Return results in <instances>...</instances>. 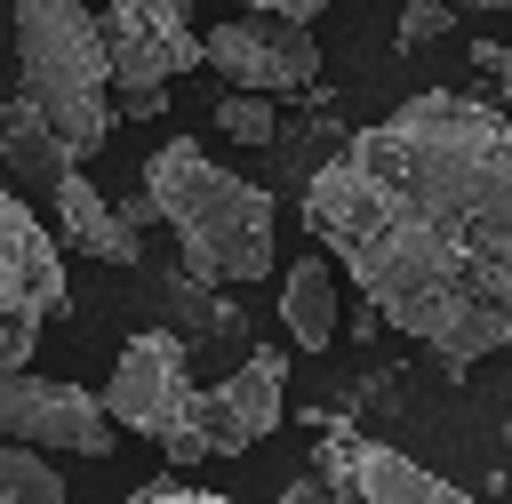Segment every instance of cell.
Returning <instances> with one entry per match:
<instances>
[{"label": "cell", "instance_id": "cell-1", "mask_svg": "<svg viewBox=\"0 0 512 504\" xmlns=\"http://www.w3.org/2000/svg\"><path fill=\"white\" fill-rule=\"evenodd\" d=\"M304 224L368 312L448 368L512 344V112L416 88L304 184Z\"/></svg>", "mask_w": 512, "mask_h": 504}, {"label": "cell", "instance_id": "cell-2", "mask_svg": "<svg viewBox=\"0 0 512 504\" xmlns=\"http://www.w3.org/2000/svg\"><path fill=\"white\" fill-rule=\"evenodd\" d=\"M144 192L160 208V224L176 232V256L192 280H264L272 272V232H280V208L272 192H256L248 176L216 168L192 136H168L152 160H144Z\"/></svg>", "mask_w": 512, "mask_h": 504}, {"label": "cell", "instance_id": "cell-3", "mask_svg": "<svg viewBox=\"0 0 512 504\" xmlns=\"http://www.w3.org/2000/svg\"><path fill=\"white\" fill-rule=\"evenodd\" d=\"M16 64H24V104L64 136L72 160H88L112 136V64L88 0H16Z\"/></svg>", "mask_w": 512, "mask_h": 504}, {"label": "cell", "instance_id": "cell-4", "mask_svg": "<svg viewBox=\"0 0 512 504\" xmlns=\"http://www.w3.org/2000/svg\"><path fill=\"white\" fill-rule=\"evenodd\" d=\"M104 32V64H112V112L128 120H152L168 112V80L200 64V32H192V8L184 0H112L96 16Z\"/></svg>", "mask_w": 512, "mask_h": 504}, {"label": "cell", "instance_id": "cell-5", "mask_svg": "<svg viewBox=\"0 0 512 504\" xmlns=\"http://www.w3.org/2000/svg\"><path fill=\"white\" fill-rule=\"evenodd\" d=\"M64 312H72V288H64L56 232L32 216L16 184H0V368H24L40 328Z\"/></svg>", "mask_w": 512, "mask_h": 504}, {"label": "cell", "instance_id": "cell-6", "mask_svg": "<svg viewBox=\"0 0 512 504\" xmlns=\"http://www.w3.org/2000/svg\"><path fill=\"white\" fill-rule=\"evenodd\" d=\"M288 408V352L256 344L216 392H192L184 400V424L160 440L168 464H208V456H248Z\"/></svg>", "mask_w": 512, "mask_h": 504}, {"label": "cell", "instance_id": "cell-7", "mask_svg": "<svg viewBox=\"0 0 512 504\" xmlns=\"http://www.w3.org/2000/svg\"><path fill=\"white\" fill-rule=\"evenodd\" d=\"M0 432H8V448H32V456H48V448L56 456H104L120 440L96 392L32 376V368H0Z\"/></svg>", "mask_w": 512, "mask_h": 504}, {"label": "cell", "instance_id": "cell-8", "mask_svg": "<svg viewBox=\"0 0 512 504\" xmlns=\"http://www.w3.org/2000/svg\"><path fill=\"white\" fill-rule=\"evenodd\" d=\"M200 64H216L240 96H296L320 80V40L280 16H224L200 32Z\"/></svg>", "mask_w": 512, "mask_h": 504}, {"label": "cell", "instance_id": "cell-9", "mask_svg": "<svg viewBox=\"0 0 512 504\" xmlns=\"http://www.w3.org/2000/svg\"><path fill=\"white\" fill-rule=\"evenodd\" d=\"M200 384H192V352H184V336H168V328H144V336H128L120 344V360H112V376H104V416H112V432L128 424V432H144V440H168L176 424H184V400H192Z\"/></svg>", "mask_w": 512, "mask_h": 504}, {"label": "cell", "instance_id": "cell-10", "mask_svg": "<svg viewBox=\"0 0 512 504\" xmlns=\"http://www.w3.org/2000/svg\"><path fill=\"white\" fill-rule=\"evenodd\" d=\"M312 424H320V480L336 488V504H480L472 488H448L440 472L408 464L400 448L360 440L336 416H312Z\"/></svg>", "mask_w": 512, "mask_h": 504}, {"label": "cell", "instance_id": "cell-11", "mask_svg": "<svg viewBox=\"0 0 512 504\" xmlns=\"http://www.w3.org/2000/svg\"><path fill=\"white\" fill-rule=\"evenodd\" d=\"M48 208H56L64 248H80V256H96V264H136V232L120 224V208H112V200H104L80 168L48 184Z\"/></svg>", "mask_w": 512, "mask_h": 504}, {"label": "cell", "instance_id": "cell-12", "mask_svg": "<svg viewBox=\"0 0 512 504\" xmlns=\"http://www.w3.org/2000/svg\"><path fill=\"white\" fill-rule=\"evenodd\" d=\"M0 160H8L24 184H40V192H48L56 176H72V168H80V160L64 152V136H56L24 96H8V104H0Z\"/></svg>", "mask_w": 512, "mask_h": 504}, {"label": "cell", "instance_id": "cell-13", "mask_svg": "<svg viewBox=\"0 0 512 504\" xmlns=\"http://www.w3.org/2000/svg\"><path fill=\"white\" fill-rule=\"evenodd\" d=\"M280 320H288V336H296L304 352H328V344H336V272H328L320 256L288 264V288H280Z\"/></svg>", "mask_w": 512, "mask_h": 504}, {"label": "cell", "instance_id": "cell-14", "mask_svg": "<svg viewBox=\"0 0 512 504\" xmlns=\"http://www.w3.org/2000/svg\"><path fill=\"white\" fill-rule=\"evenodd\" d=\"M0 504H64V480L32 448H0Z\"/></svg>", "mask_w": 512, "mask_h": 504}, {"label": "cell", "instance_id": "cell-15", "mask_svg": "<svg viewBox=\"0 0 512 504\" xmlns=\"http://www.w3.org/2000/svg\"><path fill=\"white\" fill-rule=\"evenodd\" d=\"M216 128H224L232 144H272V104H264V96L224 88V96H216Z\"/></svg>", "mask_w": 512, "mask_h": 504}, {"label": "cell", "instance_id": "cell-16", "mask_svg": "<svg viewBox=\"0 0 512 504\" xmlns=\"http://www.w3.org/2000/svg\"><path fill=\"white\" fill-rule=\"evenodd\" d=\"M456 32V8L448 0H408L400 8V48H432V40H448Z\"/></svg>", "mask_w": 512, "mask_h": 504}, {"label": "cell", "instance_id": "cell-17", "mask_svg": "<svg viewBox=\"0 0 512 504\" xmlns=\"http://www.w3.org/2000/svg\"><path fill=\"white\" fill-rule=\"evenodd\" d=\"M232 8H240V16H280V24H304V32H312V16H320L328 0H232Z\"/></svg>", "mask_w": 512, "mask_h": 504}, {"label": "cell", "instance_id": "cell-18", "mask_svg": "<svg viewBox=\"0 0 512 504\" xmlns=\"http://www.w3.org/2000/svg\"><path fill=\"white\" fill-rule=\"evenodd\" d=\"M472 56H480V72L496 80V112H512V48H504V40H480Z\"/></svg>", "mask_w": 512, "mask_h": 504}, {"label": "cell", "instance_id": "cell-19", "mask_svg": "<svg viewBox=\"0 0 512 504\" xmlns=\"http://www.w3.org/2000/svg\"><path fill=\"white\" fill-rule=\"evenodd\" d=\"M128 504H232V496H208V488H176V480H160V488H136Z\"/></svg>", "mask_w": 512, "mask_h": 504}, {"label": "cell", "instance_id": "cell-20", "mask_svg": "<svg viewBox=\"0 0 512 504\" xmlns=\"http://www.w3.org/2000/svg\"><path fill=\"white\" fill-rule=\"evenodd\" d=\"M120 224H128V232H144V224H160V208H152V192H128V200H120Z\"/></svg>", "mask_w": 512, "mask_h": 504}, {"label": "cell", "instance_id": "cell-21", "mask_svg": "<svg viewBox=\"0 0 512 504\" xmlns=\"http://www.w3.org/2000/svg\"><path fill=\"white\" fill-rule=\"evenodd\" d=\"M280 504H336V488H328V480H296Z\"/></svg>", "mask_w": 512, "mask_h": 504}, {"label": "cell", "instance_id": "cell-22", "mask_svg": "<svg viewBox=\"0 0 512 504\" xmlns=\"http://www.w3.org/2000/svg\"><path fill=\"white\" fill-rule=\"evenodd\" d=\"M472 8H496V16H512V0H472Z\"/></svg>", "mask_w": 512, "mask_h": 504}, {"label": "cell", "instance_id": "cell-23", "mask_svg": "<svg viewBox=\"0 0 512 504\" xmlns=\"http://www.w3.org/2000/svg\"><path fill=\"white\" fill-rule=\"evenodd\" d=\"M504 448H512V424H504Z\"/></svg>", "mask_w": 512, "mask_h": 504}]
</instances>
